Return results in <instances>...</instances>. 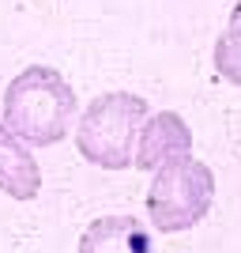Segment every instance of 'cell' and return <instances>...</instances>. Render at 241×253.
I'll use <instances>...</instances> for the list:
<instances>
[{
  "label": "cell",
  "instance_id": "8992f818",
  "mask_svg": "<svg viewBox=\"0 0 241 253\" xmlns=\"http://www.w3.org/2000/svg\"><path fill=\"white\" fill-rule=\"evenodd\" d=\"M0 193L11 197V201H19V204L34 201L42 193L38 159L31 155V148L15 132L4 128V121H0Z\"/></svg>",
  "mask_w": 241,
  "mask_h": 253
},
{
  "label": "cell",
  "instance_id": "3957f363",
  "mask_svg": "<svg viewBox=\"0 0 241 253\" xmlns=\"http://www.w3.org/2000/svg\"><path fill=\"white\" fill-rule=\"evenodd\" d=\"M143 204L158 234L192 231L215 204V170L192 155L173 159L155 170V181Z\"/></svg>",
  "mask_w": 241,
  "mask_h": 253
},
{
  "label": "cell",
  "instance_id": "52a82bcc",
  "mask_svg": "<svg viewBox=\"0 0 241 253\" xmlns=\"http://www.w3.org/2000/svg\"><path fill=\"white\" fill-rule=\"evenodd\" d=\"M211 61H215V72H219L226 84L241 87V0L234 4L230 19H226V31H222L219 42H215Z\"/></svg>",
  "mask_w": 241,
  "mask_h": 253
},
{
  "label": "cell",
  "instance_id": "6da1fadb",
  "mask_svg": "<svg viewBox=\"0 0 241 253\" xmlns=\"http://www.w3.org/2000/svg\"><path fill=\"white\" fill-rule=\"evenodd\" d=\"M79 98L72 84L49 64L23 68L4 87V128L27 148H53L75 128Z\"/></svg>",
  "mask_w": 241,
  "mask_h": 253
},
{
  "label": "cell",
  "instance_id": "277c9868",
  "mask_svg": "<svg viewBox=\"0 0 241 253\" xmlns=\"http://www.w3.org/2000/svg\"><path fill=\"white\" fill-rule=\"evenodd\" d=\"M185 155H192V128L185 125V117L173 114V110L147 114L143 125H139V136H136L132 167L155 174L158 167H166L173 159H185Z\"/></svg>",
  "mask_w": 241,
  "mask_h": 253
},
{
  "label": "cell",
  "instance_id": "5b68a950",
  "mask_svg": "<svg viewBox=\"0 0 241 253\" xmlns=\"http://www.w3.org/2000/svg\"><path fill=\"white\" fill-rule=\"evenodd\" d=\"M79 253H155V242L136 215H98L79 234Z\"/></svg>",
  "mask_w": 241,
  "mask_h": 253
},
{
  "label": "cell",
  "instance_id": "7a4b0ae2",
  "mask_svg": "<svg viewBox=\"0 0 241 253\" xmlns=\"http://www.w3.org/2000/svg\"><path fill=\"white\" fill-rule=\"evenodd\" d=\"M147 110L143 95L132 91H105L75 117V148L98 170H132L136 136Z\"/></svg>",
  "mask_w": 241,
  "mask_h": 253
}]
</instances>
